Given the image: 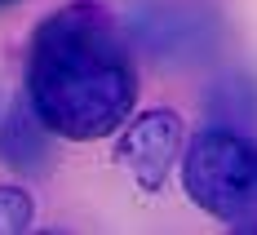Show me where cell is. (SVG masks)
I'll return each instance as SVG.
<instances>
[{
  "label": "cell",
  "instance_id": "obj_1",
  "mask_svg": "<svg viewBox=\"0 0 257 235\" xmlns=\"http://www.w3.org/2000/svg\"><path fill=\"white\" fill-rule=\"evenodd\" d=\"M138 102V71L120 18L98 0H71L49 14L27 53V106L67 142L120 133Z\"/></svg>",
  "mask_w": 257,
  "mask_h": 235
},
{
  "label": "cell",
  "instance_id": "obj_2",
  "mask_svg": "<svg viewBox=\"0 0 257 235\" xmlns=\"http://www.w3.org/2000/svg\"><path fill=\"white\" fill-rule=\"evenodd\" d=\"M182 186L195 209L235 235H257V142L235 129H204L182 147Z\"/></svg>",
  "mask_w": 257,
  "mask_h": 235
},
{
  "label": "cell",
  "instance_id": "obj_3",
  "mask_svg": "<svg viewBox=\"0 0 257 235\" xmlns=\"http://www.w3.org/2000/svg\"><path fill=\"white\" fill-rule=\"evenodd\" d=\"M178 156H182V120H178V111L155 106V111H142L138 120H124V125H120L115 164H120L147 195H155L160 186L169 182Z\"/></svg>",
  "mask_w": 257,
  "mask_h": 235
},
{
  "label": "cell",
  "instance_id": "obj_4",
  "mask_svg": "<svg viewBox=\"0 0 257 235\" xmlns=\"http://www.w3.org/2000/svg\"><path fill=\"white\" fill-rule=\"evenodd\" d=\"M45 133L49 129L36 120V111L18 102L9 111V120L0 125V160L23 173H40L45 169Z\"/></svg>",
  "mask_w": 257,
  "mask_h": 235
},
{
  "label": "cell",
  "instance_id": "obj_5",
  "mask_svg": "<svg viewBox=\"0 0 257 235\" xmlns=\"http://www.w3.org/2000/svg\"><path fill=\"white\" fill-rule=\"evenodd\" d=\"M36 222V200L23 186H0V235H23Z\"/></svg>",
  "mask_w": 257,
  "mask_h": 235
},
{
  "label": "cell",
  "instance_id": "obj_6",
  "mask_svg": "<svg viewBox=\"0 0 257 235\" xmlns=\"http://www.w3.org/2000/svg\"><path fill=\"white\" fill-rule=\"evenodd\" d=\"M9 5H18V0H0V9H9Z\"/></svg>",
  "mask_w": 257,
  "mask_h": 235
}]
</instances>
